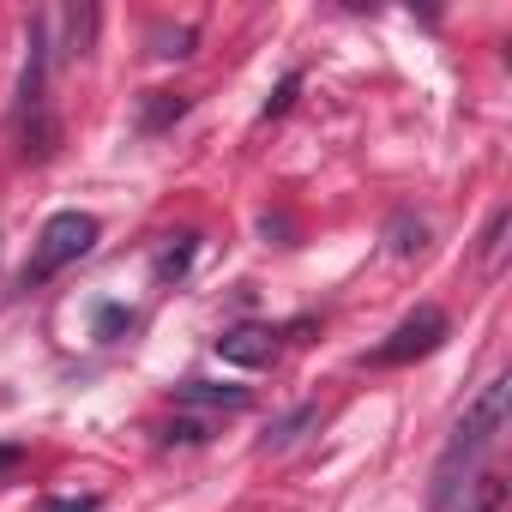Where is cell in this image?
<instances>
[{"label":"cell","mask_w":512,"mask_h":512,"mask_svg":"<svg viewBox=\"0 0 512 512\" xmlns=\"http://www.w3.org/2000/svg\"><path fill=\"white\" fill-rule=\"evenodd\" d=\"M506 398H512V380H488L482 398L470 404V416L452 428V440L440 452V470H434V506H446L458 494V470H470V458H482L494 446V434L506 422Z\"/></svg>","instance_id":"6da1fadb"},{"label":"cell","mask_w":512,"mask_h":512,"mask_svg":"<svg viewBox=\"0 0 512 512\" xmlns=\"http://www.w3.org/2000/svg\"><path fill=\"white\" fill-rule=\"evenodd\" d=\"M97 247V217L91 211H61V217H49L43 223V235H37V260L25 266V290L31 284H43V278H55V272H67L73 260H85V253Z\"/></svg>","instance_id":"7a4b0ae2"},{"label":"cell","mask_w":512,"mask_h":512,"mask_svg":"<svg viewBox=\"0 0 512 512\" xmlns=\"http://www.w3.org/2000/svg\"><path fill=\"white\" fill-rule=\"evenodd\" d=\"M446 332H452V320H446V308H416L410 320H398V332L368 356V368H410V362H422V356H434L440 344H446Z\"/></svg>","instance_id":"3957f363"},{"label":"cell","mask_w":512,"mask_h":512,"mask_svg":"<svg viewBox=\"0 0 512 512\" xmlns=\"http://www.w3.org/2000/svg\"><path fill=\"white\" fill-rule=\"evenodd\" d=\"M217 356H223L229 368H272L278 338H272L266 326H229V332L217 338Z\"/></svg>","instance_id":"277c9868"},{"label":"cell","mask_w":512,"mask_h":512,"mask_svg":"<svg viewBox=\"0 0 512 512\" xmlns=\"http://www.w3.org/2000/svg\"><path fill=\"white\" fill-rule=\"evenodd\" d=\"M181 404H205V410H241L247 404V386H217V380H187L175 386Z\"/></svg>","instance_id":"5b68a950"},{"label":"cell","mask_w":512,"mask_h":512,"mask_svg":"<svg viewBox=\"0 0 512 512\" xmlns=\"http://www.w3.org/2000/svg\"><path fill=\"white\" fill-rule=\"evenodd\" d=\"M187 115V97H169V91H151L145 97V109H139V127L145 133H163L169 121H181Z\"/></svg>","instance_id":"8992f818"},{"label":"cell","mask_w":512,"mask_h":512,"mask_svg":"<svg viewBox=\"0 0 512 512\" xmlns=\"http://www.w3.org/2000/svg\"><path fill=\"white\" fill-rule=\"evenodd\" d=\"M193 241H199V235H175V241L157 253V278H163V284L187 278V266H193Z\"/></svg>","instance_id":"52a82bcc"},{"label":"cell","mask_w":512,"mask_h":512,"mask_svg":"<svg viewBox=\"0 0 512 512\" xmlns=\"http://www.w3.org/2000/svg\"><path fill=\"white\" fill-rule=\"evenodd\" d=\"M314 416H320V410H314V404H302V410H296V416H284V422H278V428H272V434H266V452H284V446H290V440H296V434H302V428H308V422H314Z\"/></svg>","instance_id":"ba28073f"},{"label":"cell","mask_w":512,"mask_h":512,"mask_svg":"<svg viewBox=\"0 0 512 512\" xmlns=\"http://www.w3.org/2000/svg\"><path fill=\"white\" fill-rule=\"evenodd\" d=\"M127 326H133V308H121V302H103V308H97V338H103V344H115Z\"/></svg>","instance_id":"9c48e42d"},{"label":"cell","mask_w":512,"mask_h":512,"mask_svg":"<svg viewBox=\"0 0 512 512\" xmlns=\"http://www.w3.org/2000/svg\"><path fill=\"white\" fill-rule=\"evenodd\" d=\"M500 506H506V482L488 470V476L476 482V494H470V506H464V512H500Z\"/></svg>","instance_id":"30bf717a"},{"label":"cell","mask_w":512,"mask_h":512,"mask_svg":"<svg viewBox=\"0 0 512 512\" xmlns=\"http://www.w3.org/2000/svg\"><path fill=\"white\" fill-rule=\"evenodd\" d=\"M296 91H302V73H284V85L266 97V109H260V115H266V121H272V115H284V109L296 103Z\"/></svg>","instance_id":"8fae6325"},{"label":"cell","mask_w":512,"mask_h":512,"mask_svg":"<svg viewBox=\"0 0 512 512\" xmlns=\"http://www.w3.org/2000/svg\"><path fill=\"white\" fill-rule=\"evenodd\" d=\"M500 247H506V211H494V223H488V235H482V260H488V266L500 260Z\"/></svg>","instance_id":"7c38bea8"},{"label":"cell","mask_w":512,"mask_h":512,"mask_svg":"<svg viewBox=\"0 0 512 512\" xmlns=\"http://www.w3.org/2000/svg\"><path fill=\"white\" fill-rule=\"evenodd\" d=\"M422 247H428V229H422V223H416V229H410V223H398L392 253H404V260H410V253H422Z\"/></svg>","instance_id":"4fadbf2b"},{"label":"cell","mask_w":512,"mask_h":512,"mask_svg":"<svg viewBox=\"0 0 512 512\" xmlns=\"http://www.w3.org/2000/svg\"><path fill=\"white\" fill-rule=\"evenodd\" d=\"M163 440H169V446H175V440H181V446H199V440H205V422H169Z\"/></svg>","instance_id":"5bb4252c"},{"label":"cell","mask_w":512,"mask_h":512,"mask_svg":"<svg viewBox=\"0 0 512 512\" xmlns=\"http://www.w3.org/2000/svg\"><path fill=\"white\" fill-rule=\"evenodd\" d=\"M43 512H97V494H79V500H43Z\"/></svg>","instance_id":"9a60e30c"},{"label":"cell","mask_w":512,"mask_h":512,"mask_svg":"<svg viewBox=\"0 0 512 512\" xmlns=\"http://www.w3.org/2000/svg\"><path fill=\"white\" fill-rule=\"evenodd\" d=\"M19 458H25V446H0V470H13Z\"/></svg>","instance_id":"2e32d148"}]
</instances>
